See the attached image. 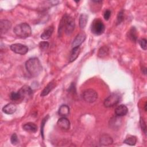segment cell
Segmentation results:
<instances>
[{
	"mask_svg": "<svg viewBox=\"0 0 147 147\" xmlns=\"http://www.w3.org/2000/svg\"><path fill=\"white\" fill-rule=\"evenodd\" d=\"M25 67L29 74L33 77L38 76L42 69L40 61L37 57H32L28 60L25 63Z\"/></svg>",
	"mask_w": 147,
	"mask_h": 147,
	"instance_id": "cell-1",
	"label": "cell"
},
{
	"mask_svg": "<svg viewBox=\"0 0 147 147\" xmlns=\"http://www.w3.org/2000/svg\"><path fill=\"white\" fill-rule=\"evenodd\" d=\"M75 26V22L74 18L67 14H65L60 22L58 33L59 34H61L62 30H64L67 34H70L74 31Z\"/></svg>",
	"mask_w": 147,
	"mask_h": 147,
	"instance_id": "cell-2",
	"label": "cell"
},
{
	"mask_svg": "<svg viewBox=\"0 0 147 147\" xmlns=\"http://www.w3.org/2000/svg\"><path fill=\"white\" fill-rule=\"evenodd\" d=\"M13 32L18 37L26 38L30 36L32 33V29L29 25L25 22L17 25L14 28Z\"/></svg>",
	"mask_w": 147,
	"mask_h": 147,
	"instance_id": "cell-3",
	"label": "cell"
},
{
	"mask_svg": "<svg viewBox=\"0 0 147 147\" xmlns=\"http://www.w3.org/2000/svg\"><path fill=\"white\" fill-rule=\"evenodd\" d=\"M105 30V26L102 20L95 19L93 21L91 26V30L92 33L95 35H100L104 32Z\"/></svg>",
	"mask_w": 147,
	"mask_h": 147,
	"instance_id": "cell-4",
	"label": "cell"
},
{
	"mask_svg": "<svg viewBox=\"0 0 147 147\" xmlns=\"http://www.w3.org/2000/svg\"><path fill=\"white\" fill-rule=\"evenodd\" d=\"M82 97L86 102L93 103L97 99L98 94L93 89H87L83 92Z\"/></svg>",
	"mask_w": 147,
	"mask_h": 147,
	"instance_id": "cell-5",
	"label": "cell"
},
{
	"mask_svg": "<svg viewBox=\"0 0 147 147\" xmlns=\"http://www.w3.org/2000/svg\"><path fill=\"white\" fill-rule=\"evenodd\" d=\"M120 96L117 93H113L109 95L104 101V106L106 107H113L119 103Z\"/></svg>",
	"mask_w": 147,
	"mask_h": 147,
	"instance_id": "cell-6",
	"label": "cell"
},
{
	"mask_svg": "<svg viewBox=\"0 0 147 147\" xmlns=\"http://www.w3.org/2000/svg\"><path fill=\"white\" fill-rule=\"evenodd\" d=\"M10 49L14 53L20 55H25L28 52V48L21 44H14L10 45Z\"/></svg>",
	"mask_w": 147,
	"mask_h": 147,
	"instance_id": "cell-7",
	"label": "cell"
},
{
	"mask_svg": "<svg viewBox=\"0 0 147 147\" xmlns=\"http://www.w3.org/2000/svg\"><path fill=\"white\" fill-rule=\"evenodd\" d=\"M18 92L20 94L22 100H28L29 98L31 97L33 94L32 88L27 85L22 86Z\"/></svg>",
	"mask_w": 147,
	"mask_h": 147,
	"instance_id": "cell-8",
	"label": "cell"
},
{
	"mask_svg": "<svg viewBox=\"0 0 147 147\" xmlns=\"http://www.w3.org/2000/svg\"><path fill=\"white\" fill-rule=\"evenodd\" d=\"M86 37V34L83 32L79 33L74 38V40L72 41V48L75 47H79L85 40Z\"/></svg>",
	"mask_w": 147,
	"mask_h": 147,
	"instance_id": "cell-9",
	"label": "cell"
},
{
	"mask_svg": "<svg viewBox=\"0 0 147 147\" xmlns=\"http://www.w3.org/2000/svg\"><path fill=\"white\" fill-rule=\"evenodd\" d=\"M57 125L59 128L64 130H67L70 127V122L69 121L64 117H61L57 122Z\"/></svg>",
	"mask_w": 147,
	"mask_h": 147,
	"instance_id": "cell-10",
	"label": "cell"
},
{
	"mask_svg": "<svg viewBox=\"0 0 147 147\" xmlns=\"http://www.w3.org/2000/svg\"><path fill=\"white\" fill-rule=\"evenodd\" d=\"M11 24L10 21L6 20H1L0 22V29L1 33L2 34L3 33H6L11 28Z\"/></svg>",
	"mask_w": 147,
	"mask_h": 147,
	"instance_id": "cell-11",
	"label": "cell"
},
{
	"mask_svg": "<svg viewBox=\"0 0 147 147\" xmlns=\"http://www.w3.org/2000/svg\"><path fill=\"white\" fill-rule=\"evenodd\" d=\"M100 144L103 146L110 145L113 144V141L110 136L107 134H104L100 138Z\"/></svg>",
	"mask_w": 147,
	"mask_h": 147,
	"instance_id": "cell-12",
	"label": "cell"
},
{
	"mask_svg": "<svg viewBox=\"0 0 147 147\" xmlns=\"http://www.w3.org/2000/svg\"><path fill=\"white\" fill-rule=\"evenodd\" d=\"M128 109L124 105H121L117 106L115 109V114L117 117H122L126 115Z\"/></svg>",
	"mask_w": 147,
	"mask_h": 147,
	"instance_id": "cell-13",
	"label": "cell"
},
{
	"mask_svg": "<svg viewBox=\"0 0 147 147\" xmlns=\"http://www.w3.org/2000/svg\"><path fill=\"white\" fill-rule=\"evenodd\" d=\"M17 110V106L14 103H8L3 108L2 111L3 113L7 114H12L16 112Z\"/></svg>",
	"mask_w": 147,
	"mask_h": 147,
	"instance_id": "cell-14",
	"label": "cell"
},
{
	"mask_svg": "<svg viewBox=\"0 0 147 147\" xmlns=\"http://www.w3.org/2000/svg\"><path fill=\"white\" fill-rule=\"evenodd\" d=\"M55 86H56V83L55 81H52L49 82L43 89L40 95L41 96H44L47 95L55 87Z\"/></svg>",
	"mask_w": 147,
	"mask_h": 147,
	"instance_id": "cell-15",
	"label": "cell"
},
{
	"mask_svg": "<svg viewBox=\"0 0 147 147\" xmlns=\"http://www.w3.org/2000/svg\"><path fill=\"white\" fill-rule=\"evenodd\" d=\"M22 128L26 131L30 133H35L37 130V126L33 122H28L24 124L22 126Z\"/></svg>",
	"mask_w": 147,
	"mask_h": 147,
	"instance_id": "cell-16",
	"label": "cell"
},
{
	"mask_svg": "<svg viewBox=\"0 0 147 147\" xmlns=\"http://www.w3.org/2000/svg\"><path fill=\"white\" fill-rule=\"evenodd\" d=\"M53 30H54V28H53V26H48L44 30V31L41 34V38L42 40L49 39L51 37V36L53 32Z\"/></svg>",
	"mask_w": 147,
	"mask_h": 147,
	"instance_id": "cell-17",
	"label": "cell"
},
{
	"mask_svg": "<svg viewBox=\"0 0 147 147\" xmlns=\"http://www.w3.org/2000/svg\"><path fill=\"white\" fill-rule=\"evenodd\" d=\"M80 49L79 47L73 48L70 53V55L69 57V61L72 62V61H75L78 57V56L80 53Z\"/></svg>",
	"mask_w": 147,
	"mask_h": 147,
	"instance_id": "cell-18",
	"label": "cell"
},
{
	"mask_svg": "<svg viewBox=\"0 0 147 147\" xmlns=\"http://www.w3.org/2000/svg\"><path fill=\"white\" fill-rule=\"evenodd\" d=\"M69 113V108L67 105H61L59 107V110H58L59 114L60 115L63 116V117L68 115Z\"/></svg>",
	"mask_w": 147,
	"mask_h": 147,
	"instance_id": "cell-19",
	"label": "cell"
},
{
	"mask_svg": "<svg viewBox=\"0 0 147 147\" xmlns=\"http://www.w3.org/2000/svg\"><path fill=\"white\" fill-rule=\"evenodd\" d=\"M88 21V16L86 14H82L79 17V26L80 28L83 29Z\"/></svg>",
	"mask_w": 147,
	"mask_h": 147,
	"instance_id": "cell-20",
	"label": "cell"
},
{
	"mask_svg": "<svg viewBox=\"0 0 147 147\" xmlns=\"http://www.w3.org/2000/svg\"><path fill=\"white\" fill-rule=\"evenodd\" d=\"M129 38L134 42H136L137 39V30L135 27H132L129 32Z\"/></svg>",
	"mask_w": 147,
	"mask_h": 147,
	"instance_id": "cell-21",
	"label": "cell"
},
{
	"mask_svg": "<svg viewBox=\"0 0 147 147\" xmlns=\"http://www.w3.org/2000/svg\"><path fill=\"white\" fill-rule=\"evenodd\" d=\"M137 142V138L135 136H130L127 138H126L124 141L123 142L126 144L131 145V146H133L136 144Z\"/></svg>",
	"mask_w": 147,
	"mask_h": 147,
	"instance_id": "cell-22",
	"label": "cell"
},
{
	"mask_svg": "<svg viewBox=\"0 0 147 147\" xmlns=\"http://www.w3.org/2000/svg\"><path fill=\"white\" fill-rule=\"evenodd\" d=\"M108 53H109V48L107 47L104 46L99 49L98 55L99 57H103L106 55H107Z\"/></svg>",
	"mask_w": 147,
	"mask_h": 147,
	"instance_id": "cell-23",
	"label": "cell"
},
{
	"mask_svg": "<svg viewBox=\"0 0 147 147\" xmlns=\"http://www.w3.org/2000/svg\"><path fill=\"white\" fill-rule=\"evenodd\" d=\"M10 98L11 100L15 101V102L22 100L21 97L18 92H11L10 95Z\"/></svg>",
	"mask_w": 147,
	"mask_h": 147,
	"instance_id": "cell-24",
	"label": "cell"
},
{
	"mask_svg": "<svg viewBox=\"0 0 147 147\" xmlns=\"http://www.w3.org/2000/svg\"><path fill=\"white\" fill-rule=\"evenodd\" d=\"M49 47V43L47 41H41L39 44V48L41 51H46Z\"/></svg>",
	"mask_w": 147,
	"mask_h": 147,
	"instance_id": "cell-25",
	"label": "cell"
},
{
	"mask_svg": "<svg viewBox=\"0 0 147 147\" xmlns=\"http://www.w3.org/2000/svg\"><path fill=\"white\" fill-rule=\"evenodd\" d=\"M49 118V116L47 115V117H45L42 121L41 122V135L42 137V138H44V127L45 126V124L46 123V122L47 121L48 119Z\"/></svg>",
	"mask_w": 147,
	"mask_h": 147,
	"instance_id": "cell-26",
	"label": "cell"
},
{
	"mask_svg": "<svg viewBox=\"0 0 147 147\" xmlns=\"http://www.w3.org/2000/svg\"><path fill=\"white\" fill-rule=\"evenodd\" d=\"M10 141L11 143L13 145H16L18 142V137L17 136V134L16 133H14L12 134V136H11L10 138Z\"/></svg>",
	"mask_w": 147,
	"mask_h": 147,
	"instance_id": "cell-27",
	"label": "cell"
},
{
	"mask_svg": "<svg viewBox=\"0 0 147 147\" xmlns=\"http://www.w3.org/2000/svg\"><path fill=\"white\" fill-rule=\"evenodd\" d=\"M140 45L141 46V48L144 50H146L147 48V44H146V40L145 38H142L139 41Z\"/></svg>",
	"mask_w": 147,
	"mask_h": 147,
	"instance_id": "cell-28",
	"label": "cell"
},
{
	"mask_svg": "<svg viewBox=\"0 0 147 147\" xmlns=\"http://www.w3.org/2000/svg\"><path fill=\"white\" fill-rule=\"evenodd\" d=\"M117 20V22L118 24H121V22L123 20V10H121L118 13Z\"/></svg>",
	"mask_w": 147,
	"mask_h": 147,
	"instance_id": "cell-29",
	"label": "cell"
},
{
	"mask_svg": "<svg viewBox=\"0 0 147 147\" xmlns=\"http://www.w3.org/2000/svg\"><path fill=\"white\" fill-rule=\"evenodd\" d=\"M140 122V126H141V127L142 131L146 134V123H145L144 120L143 119L141 118Z\"/></svg>",
	"mask_w": 147,
	"mask_h": 147,
	"instance_id": "cell-30",
	"label": "cell"
},
{
	"mask_svg": "<svg viewBox=\"0 0 147 147\" xmlns=\"http://www.w3.org/2000/svg\"><path fill=\"white\" fill-rule=\"evenodd\" d=\"M110 16H111V11L109 10H105V12H104V14H103L104 18L106 20H108L110 18Z\"/></svg>",
	"mask_w": 147,
	"mask_h": 147,
	"instance_id": "cell-31",
	"label": "cell"
},
{
	"mask_svg": "<svg viewBox=\"0 0 147 147\" xmlns=\"http://www.w3.org/2000/svg\"><path fill=\"white\" fill-rule=\"evenodd\" d=\"M144 106H145V111H146V103H145Z\"/></svg>",
	"mask_w": 147,
	"mask_h": 147,
	"instance_id": "cell-32",
	"label": "cell"
}]
</instances>
